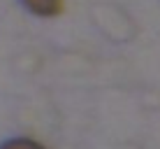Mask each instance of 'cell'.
I'll list each match as a JSON object with an SVG mask.
<instances>
[{"label": "cell", "instance_id": "6da1fadb", "mask_svg": "<svg viewBox=\"0 0 160 149\" xmlns=\"http://www.w3.org/2000/svg\"><path fill=\"white\" fill-rule=\"evenodd\" d=\"M19 3L23 5L30 14L44 16V19L58 16L60 12H63V0H19Z\"/></svg>", "mask_w": 160, "mask_h": 149}, {"label": "cell", "instance_id": "7a4b0ae2", "mask_svg": "<svg viewBox=\"0 0 160 149\" xmlns=\"http://www.w3.org/2000/svg\"><path fill=\"white\" fill-rule=\"evenodd\" d=\"M0 149H44V147L35 140H28V137H12V140H5Z\"/></svg>", "mask_w": 160, "mask_h": 149}]
</instances>
